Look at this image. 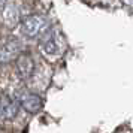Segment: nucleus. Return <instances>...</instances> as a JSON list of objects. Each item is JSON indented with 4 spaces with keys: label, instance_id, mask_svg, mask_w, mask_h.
I'll use <instances>...</instances> for the list:
<instances>
[{
    "label": "nucleus",
    "instance_id": "nucleus-4",
    "mask_svg": "<svg viewBox=\"0 0 133 133\" xmlns=\"http://www.w3.org/2000/svg\"><path fill=\"white\" fill-rule=\"evenodd\" d=\"M15 70H17V75L19 76V79H23V81L31 79L36 72V63L33 60V57L29 52H23L15 60Z\"/></svg>",
    "mask_w": 133,
    "mask_h": 133
},
{
    "label": "nucleus",
    "instance_id": "nucleus-2",
    "mask_svg": "<svg viewBox=\"0 0 133 133\" xmlns=\"http://www.w3.org/2000/svg\"><path fill=\"white\" fill-rule=\"evenodd\" d=\"M39 49H41L43 57H48L51 60H54L63 51V41L58 35H54L52 31H49L46 36H43Z\"/></svg>",
    "mask_w": 133,
    "mask_h": 133
},
{
    "label": "nucleus",
    "instance_id": "nucleus-3",
    "mask_svg": "<svg viewBox=\"0 0 133 133\" xmlns=\"http://www.w3.org/2000/svg\"><path fill=\"white\" fill-rule=\"evenodd\" d=\"M2 23L6 29H14L23 23L21 11L15 2H2Z\"/></svg>",
    "mask_w": 133,
    "mask_h": 133
},
{
    "label": "nucleus",
    "instance_id": "nucleus-1",
    "mask_svg": "<svg viewBox=\"0 0 133 133\" xmlns=\"http://www.w3.org/2000/svg\"><path fill=\"white\" fill-rule=\"evenodd\" d=\"M49 21L46 17L39 14H31L23 18L21 23V33L29 39H35L39 36H46L49 33Z\"/></svg>",
    "mask_w": 133,
    "mask_h": 133
},
{
    "label": "nucleus",
    "instance_id": "nucleus-6",
    "mask_svg": "<svg viewBox=\"0 0 133 133\" xmlns=\"http://www.w3.org/2000/svg\"><path fill=\"white\" fill-rule=\"evenodd\" d=\"M18 100H19L21 108L24 109L25 112H29V114H37L43 108L42 97L39 94H36V93H33V91H27V90L19 91Z\"/></svg>",
    "mask_w": 133,
    "mask_h": 133
},
{
    "label": "nucleus",
    "instance_id": "nucleus-7",
    "mask_svg": "<svg viewBox=\"0 0 133 133\" xmlns=\"http://www.w3.org/2000/svg\"><path fill=\"white\" fill-rule=\"evenodd\" d=\"M21 42L17 37H6L3 43H2V49H0V57H2V63H8L11 60H17L21 52Z\"/></svg>",
    "mask_w": 133,
    "mask_h": 133
},
{
    "label": "nucleus",
    "instance_id": "nucleus-5",
    "mask_svg": "<svg viewBox=\"0 0 133 133\" xmlns=\"http://www.w3.org/2000/svg\"><path fill=\"white\" fill-rule=\"evenodd\" d=\"M19 100L18 97H14L8 93L2 94V100H0V115L3 121H12L19 112Z\"/></svg>",
    "mask_w": 133,
    "mask_h": 133
}]
</instances>
